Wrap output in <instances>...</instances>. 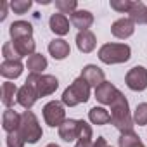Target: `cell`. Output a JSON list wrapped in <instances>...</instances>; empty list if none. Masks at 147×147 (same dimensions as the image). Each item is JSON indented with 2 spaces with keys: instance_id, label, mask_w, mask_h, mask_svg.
Returning a JSON list of instances; mask_svg holds the SVG:
<instances>
[{
  "instance_id": "6da1fadb",
  "label": "cell",
  "mask_w": 147,
  "mask_h": 147,
  "mask_svg": "<svg viewBox=\"0 0 147 147\" xmlns=\"http://www.w3.org/2000/svg\"><path fill=\"white\" fill-rule=\"evenodd\" d=\"M111 123L114 125L116 130H119L121 133L126 131H133V116L130 114V106L126 97L119 92V95L116 97V100L111 104Z\"/></svg>"
},
{
  "instance_id": "7a4b0ae2",
  "label": "cell",
  "mask_w": 147,
  "mask_h": 147,
  "mask_svg": "<svg viewBox=\"0 0 147 147\" xmlns=\"http://www.w3.org/2000/svg\"><path fill=\"white\" fill-rule=\"evenodd\" d=\"M90 99V85L82 78L78 76L75 82H73L64 92H62V99L61 102L67 107H75L78 104H85L87 100Z\"/></svg>"
},
{
  "instance_id": "3957f363",
  "label": "cell",
  "mask_w": 147,
  "mask_h": 147,
  "mask_svg": "<svg viewBox=\"0 0 147 147\" xmlns=\"http://www.w3.org/2000/svg\"><path fill=\"white\" fill-rule=\"evenodd\" d=\"M131 49L126 43H104L99 49V59L104 64H123L130 61Z\"/></svg>"
},
{
  "instance_id": "277c9868",
  "label": "cell",
  "mask_w": 147,
  "mask_h": 147,
  "mask_svg": "<svg viewBox=\"0 0 147 147\" xmlns=\"http://www.w3.org/2000/svg\"><path fill=\"white\" fill-rule=\"evenodd\" d=\"M18 131L21 133V137L24 138L26 144H36L42 138V135H43L42 126L38 123V118L30 109L21 114V125H19Z\"/></svg>"
},
{
  "instance_id": "5b68a950",
  "label": "cell",
  "mask_w": 147,
  "mask_h": 147,
  "mask_svg": "<svg viewBox=\"0 0 147 147\" xmlns=\"http://www.w3.org/2000/svg\"><path fill=\"white\" fill-rule=\"evenodd\" d=\"M26 82L35 85L36 92H38V97L52 95L59 87V80L55 76H52V75H36V73H30Z\"/></svg>"
},
{
  "instance_id": "8992f818",
  "label": "cell",
  "mask_w": 147,
  "mask_h": 147,
  "mask_svg": "<svg viewBox=\"0 0 147 147\" xmlns=\"http://www.w3.org/2000/svg\"><path fill=\"white\" fill-rule=\"evenodd\" d=\"M43 119L50 128H59L66 121V109L64 104L59 100H50L43 106Z\"/></svg>"
},
{
  "instance_id": "52a82bcc",
  "label": "cell",
  "mask_w": 147,
  "mask_h": 147,
  "mask_svg": "<svg viewBox=\"0 0 147 147\" xmlns=\"http://www.w3.org/2000/svg\"><path fill=\"white\" fill-rule=\"evenodd\" d=\"M125 83L133 92H142L147 88V69L144 66H133L125 76Z\"/></svg>"
},
{
  "instance_id": "ba28073f",
  "label": "cell",
  "mask_w": 147,
  "mask_h": 147,
  "mask_svg": "<svg viewBox=\"0 0 147 147\" xmlns=\"http://www.w3.org/2000/svg\"><path fill=\"white\" fill-rule=\"evenodd\" d=\"M38 99H40V97H38V92H36L35 85L30 83V82H24V85H23V87L19 88V92H18V104L23 106V107L28 111V109H31V107L35 106V102H36Z\"/></svg>"
},
{
  "instance_id": "9c48e42d",
  "label": "cell",
  "mask_w": 147,
  "mask_h": 147,
  "mask_svg": "<svg viewBox=\"0 0 147 147\" xmlns=\"http://www.w3.org/2000/svg\"><path fill=\"white\" fill-rule=\"evenodd\" d=\"M80 76H82L90 87H95V88L106 82L104 71H102L99 66H95V64H87V66L82 69V75H80Z\"/></svg>"
},
{
  "instance_id": "30bf717a",
  "label": "cell",
  "mask_w": 147,
  "mask_h": 147,
  "mask_svg": "<svg viewBox=\"0 0 147 147\" xmlns=\"http://www.w3.org/2000/svg\"><path fill=\"white\" fill-rule=\"evenodd\" d=\"M118 95H119V90H118L111 82H104L102 85H99V87L95 88V99H97L100 104H104V106H111V104L116 100Z\"/></svg>"
},
{
  "instance_id": "8fae6325",
  "label": "cell",
  "mask_w": 147,
  "mask_h": 147,
  "mask_svg": "<svg viewBox=\"0 0 147 147\" xmlns=\"http://www.w3.org/2000/svg\"><path fill=\"white\" fill-rule=\"evenodd\" d=\"M111 33L116 38H119V40H126V38H130L135 33V23L130 18H121V19H118V21L113 23Z\"/></svg>"
},
{
  "instance_id": "7c38bea8",
  "label": "cell",
  "mask_w": 147,
  "mask_h": 147,
  "mask_svg": "<svg viewBox=\"0 0 147 147\" xmlns=\"http://www.w3.org/2000/svg\"><path fill=\"white\" fill-rule=\"evenodd\" d=\"M69 21L71 24L78 28L80 31H87L92 24H94V14L90 11H85V9H78L76 12H73L69 16Z\"/></svg>"
},
{
  "instance_id": "4fadbf2b",
  "label": "cell",
  "mask_w": 147,
  "mask_h": 147,
  "mask_svg": "<svg viewBox=\"0 0 147 147\" xmlns=\"http://www.w3.org/2000/svg\"><path fill=\"white\" fill-rule=\"evenodd\" d=\"M78 131H80V123L78 119H66L61 126H59V137L64 142H73L78 138Z\"/></svg>"
},
{
  "instance_id": "5bb4252c",
  "label": "cell",
  "mask_w": 147,
  "mask_h": 147,
  "mask_svg": "<svg viewBox=\"0 0 147 147\" xmlns=\"http://www.w3.org/2000/svg\"><path fill=\"white\" fill-rule=\"evenodd\" d=\"M9 35L12 40H21V38H31L33 36V26L28 21H14L9 26Z\"/></svg>"
},
{
  "instance_id": "9a60e30c",
  "label": "cell",
  "mask_w": 147,
  "mask_h": 147,
  "mask_svg": "<svg viewBox=\"0 0 147 147\" xmlns=\"http://www.w3.org/2000/svg\"><path fill=\"white\" fill-rule=\"evenodd\" d=\"M49 26H50V31L59 35V36H64V35L69 33V19L61 12H55V14L50 16Z\"/></svg>"
},
{
  "instance_id": "2e32d148",
  "label": "cell",
  "mask_w": 147,
  "mask_h": 147,
  "mask_svg": "<svg viewBox=\"0 0 147 147\" xmlns=\"http://www.w3.org/2000/svg\"><path fill=\"white\" fill-rule=\"evenodd\" d=\"M95 45H97V38H95V35H94L90 30H87V31H78V35H76V47H78L80 52L90 54V52L95 49Z\"/></svg>"
},
{
  "instance_id": "e0dca14e",
  "label": "cell",
  "mask_w": 147,
  "mask_h": 147,
  "mask_svg": "<svg viewBox=\"0 0 147 147\" xmlns=\"http://www.w3.org/2000/svg\"><path fill=\"white\" fill-rule=\"evenodd\" d=\"M23 69H24V66L21 61H4L0 64V75L7 80H16L21 76Z\"/></svg>"
},
{
  "instance_id": "ac0fdd59",
  "label": "cell",
  "mask_w": 147,
  "mask_h": 147,
  "mask_svg": "<svg viewBox=\"0 0 147 147\" xmlns=\"http://www.w3.org/2000/svg\"><path fill=\"white\" fill-rule=\"evenodd\" d=\"M49 54H50L55 61H62V59H66V57L71 54V47H69V43H67L66 40L55 38V40H52V42L49 43Z\"/></svg>"
},
{
  "instance_id": "d6986e66",
  "label": "cell",
  "mask_w": 147,
  "mask_h": 147,
  "mask_svg": "<svg viewBox=\"0 0 147 147\" xmlns=\"http://www.w3.org/2000/svg\"><path fill=\"white\" fill-rule=\"evenodd\" d=\"M21 125V114H18L14 109H5L2 114V126L7 133H12Z\"/></svg>"
},
{
  "instance_id": "ffe728a7",
  "label": "cell",
  "mask_w": 147,
  "mask_h": 147,
  "mask_svg": "<svg viewBox=\"0 0 147 147\" xmlns=\"http://www.w3.org/2000/svg\"><path fill=\"white\" fill-rule=\"evenodd\" d=\"M12 45H14V49H16V52H18V55H19V57H26V55L30 57V55L36 54V52H35V49H36V43H35L33 36H31V38L12 40Z\"/></svg>"
},
{
  "instance_id": "44dd1931",
  "label": "cell",
  "mask_w": 147,
  "mask_h": 147,
  "mask_svg": "<svg viewBox=\"0 0 147 147\" xmlns=\"http://www.w3.org/2000/svg\"><path fill=\"white\" fill-rule=\"evenodd\" d=\"M18 92L19 88L16 87V83H11V82L2 83V104L7 109H11L14 106V100H18Z\"/></svg>"
},
{
  "instance_id": "7402d4cb",
  "label": "cell",
  "mask_w": 147,
  "mask_h": 147,
  "mask_svg": "<svg viewBox=\"0 0 147 147\" xmlns=\"http://www.w3.org/2000/svg\"><path fill=\"white\" fill-rule=\"evenodd\" d=\"M128 14L135 24H147V5L144 2H133Z\"/></svg>"
},
{
  "instance_id": "603a6c76",
  "label": "cell",
  "mask_w": 147,
  "mask_h": 147,
  "mask_svg": "<svg viewBox=\"0 0 147 147\" xmlns=\"http://www.w3.org/2000/svg\"><path fill=\"white\" fill-rule=\"evenodd\" d=\"M88 119L94 123V125H97V126H102V125H107L109 121H111V113L109 111H106L104 107H92L90 111H88Z\"/></svg>"
},
{
  "instance_id": "cb8c5ba5",
  "label": "cell",
  "mask_w": 147,
  "mask_h": 147,
  "mask_svg": "<svg viewBox=\"0 0 147 147\" xmlns=\"http://www.w3.org/2000/svg\"><path fill=\"white\" fill-rule=\"evenodd\" d=\"M26 66H28L30 73H36V75H42L43 69H47V59H45V55H42V54H33V55L28 57Z\"/></svg>"
},
{
  "instance_id": "d4e9b609",
  "label": "cell",
  "mask_w": 147,
  "mask_h": 147,
  "mask_svg": "<svg viewBox=\"0 0 147 147\" xmlns=\"http://www.w3.org/2000/svg\"><path fill=\"white\" fill-rule=\"evenodd\" d=\"M118 145L119 147H145L140 140V137L135 133V131H126V133H121L119 138H118Z\"/></svg>"
},
{
  "instance_id": "484cf974",
  "label": "cell",
  "mask_w": 147,
  "mask_h": 147,
  "mask_svg": "<svg viewBox=\"0 0 147 147\" xmlns=\"http://www.w3.org/2000/svg\"><path fill=\"white\" fill-rule=\"evenodd\" d=\"M55 9L61 12V14H73L78 11V2L76 0H55Z\"/></svg>"
},
{
  "instance_id": "4316f807",
  "label": "cell",
  "mask_w": 147,
  "mask_h": 147,
  "mask_svg": "<svg viewBox=\"0 0 147 147\" xmlns=\"http://www.w3.org/2000/svg\"><path fill=\"white\" fill-rule=\"evenodd\" d=\"M133 121H135V125H138V126L147 125V102H140V104L137 106V109H135V113H133Z\"/></svg>"
},
{
  "instance_id": "83f0119b",
  "label": "cell",
  "mask_w": 147,
  "mask_h": 147,
  "mask_svg": "<svg viewBox=\"0 0 147 147\" xmlns=\"http://www.w3.org/2000/svg\"><path fill=\"white\" fill-rule=\"evenodd\" d=\"M31 5H33L31 0H12L9 4V7L14 11V14H26L31 9Z\"/></svg>"
},
{
  "instance_id": "f1b7e54d",
  "label": "cell",
  "mask_w": 147,
  "mask_h": 147,
  "mask_svg": "<svg viewBox=\"0 0 147 147\" xmlns=\"http://www.w3.org/2000/svg\"><path fill=\"white\" fill-rule=\"evenodd\" d=\"M109 5H111V9H114V11L125 14V12H130L133 2H131V0H111Z\"/></svg>"
},
{
  "instance_id": "f546056e",
  "label": "cell",
  "mask_w": 147,
  "mask_h": 147,
  "mask_svg": "<svg viewBox=\"0 0 147 147\" xmlns=\"http://www.w3.org/2000/svg\"><path fill=\"white\" fill-rule=\"evenodd\" d=\"M24 144L26 142L18 130L12 133H7V147H24Z\"/></svg>"
},
{
  "instance_id": "4dcf8cb0",
  "label": "cell",
  "mask_w": 147,
  "mask_h": 147,
  "mask_svg": "<svg viewBox=\"0 0 147 147\" xmlns=\"http://www.w3.org/2000/svg\"><path fill=\"white\" fill-rule=\"evenodd\" d=\"M75 147H94V140L92 138H78Z\"/></svg>"
},
{
  "instance_id": "1f68e13d",
  "label": "cell",
  "mask_w": 147,
  "mask_h": 147,
  "mask_svg": "<svg viewBox=\"0 0 147 147\" xmlns=\"http://www.w3.org/2000/svg\"><path fill=\"white\" fill-rule=\"evenodd\" d=\"M7 7H9L7 2H2V4H0V21H4V19L7 18Z\"/></svg>"
},
{
  "instance_id": "d6a6232c",
  "label": "cell",
  "mask_w": 147,
  "mask_h": 147,
  "mask_svg": "<svg viewBox=\"0 0 147 147\" xmlns=\"http://www.w3.org/2000/svg\"><path fill=\"white\" fill-rule=\"evenodd\" d=\"M94 147H111V145L107 144V140L104 137H97V140L94 142Z\"/></svg>"
},
{
  "instance_id": "836d02e7",
  "label": "cell",
  "mask_w": 147,
  "mask_h": 147,
  "mask_svg": "<svg viewBox=\"0 0 147 147\" xmlns=\"http://www.w3.org/2000/svg\"><path fill=\"white\" fill-rule=\"evenodd\" d=\"M45 147H59V145H57V144H47Z\"/></svg>"
}]
</instances>
